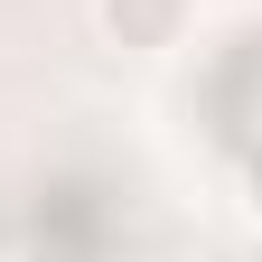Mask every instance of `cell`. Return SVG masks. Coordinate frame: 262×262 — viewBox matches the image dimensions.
<instances>
[{"label": "cell", "instance_id": "cell-1", "mask_svg": "<svg viewBox=\"0 0 262 262\" xmlns=\"http://www.w3.org/2000/svg\"><path fill=\"white\" fill-rule=\"evenodd\" d=\"M196 28V0H94V38L122 56H169Z\"/></svg>", "mask_w": 262, "mask_h": 262}, {"label": "cell", "instance_id": "cell-2", "mask_svg": "<svg viewBox=\"0 0 262 262\" xmlns=\"http://www.w3.org/2000/svg\"><path fill=\"white\" fill-rule=\"evenodd\" d=\"M253 262H262V244H253Z\"/></svg>", "mask_w": 262, "mask_h": 262}]
</instances>
